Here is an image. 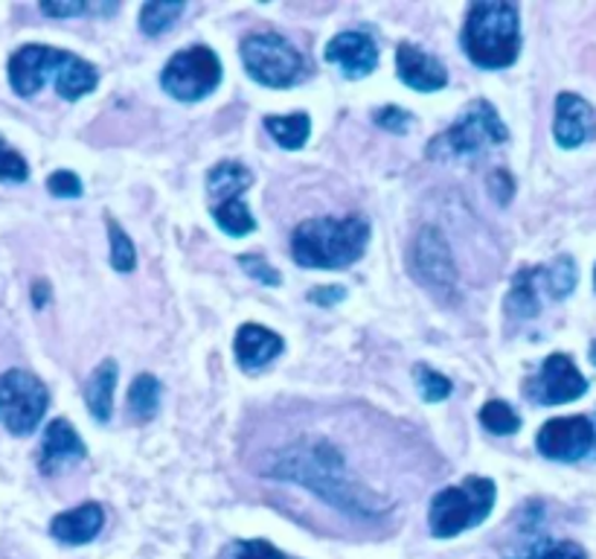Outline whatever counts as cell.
Returning a JSON list of instances; mask_svg holds the SVG:
<instances>
[{
  "label": "cell",
  "mask_w": 596,
  "mask_h": 559,
  "mask_svg": "<svg viewBox=\"0 0 596 559\" xmlns=\"http://www.w3.org/2000/svg\"><path fill=\"white\" fill-rule=\"evenodd\" d=\"M396 70L398 79H402L407 87L422 91V94H431V91H440V87L449 85L445 64H442L437 56H431V52H425L419 44L410 41L398 44Z\"/></svg>",
  "instance_id": "15"
},
{
  "label": "cell",
  "mask_w": 596,
  "mask_h": 559,
  "mask_svg": "<svg viewBox=\"0 0 596 559\" xmlns=\"http://www.w3.org/2000/svg\"><path fill=\"white\" fill-rule=\"evenodd\" d=\"M414 271L419 283L431 288L433 295L454 300V295H457V269H454L449 242L437 227H422L419 236H416Z\"/></svg>",
  "instance_id": "11"
},
{
  "label": "cell",
  "mask_w": 596,
  "mask_h": 559,
  "mask_svg": "<svg viewBox=\"0 0 596 559\" xmlns=\"http://www.w3.org/2000/svg\"><path fill=\"white\" fill-rule=\"evenodd\" d=\"M50 405L47 388L26 370H7L0 376V419L12 435H33Z\"/></svg>",
  "instance_id": "10"
},
{
  "label": "cell",
  "mask_w": 596,
  "mask_h": 559,
  "mask_svg": "<svg viewBox=\"0 0 596 559\" xmlns=\"http://www.w3.org/2000/svg\"><path fill=\"white\" fill-rule=\"evenodd\" d=\"M105 524V510L94 501L87 504H79L76 510H68V513H59L50 522L52 539L64 542V545H87L99 536Z\"/></svg>",
  "instance_id": "19"
},
{
  "label": "cell",
  "mask_w": 596,
  "mask_h": 559,
  "mask_svg": "<svg viewBox=\"0 0 596 559\" xmlns=\"http://www.w3.org/2000/svg\"><path fill=\"white\" fill-rule=\"evenodd\" d=\"M265 129L274 134L283 148H302L311 134L309 114H286V117H265Z\"/></svg>",
  "instance_id": "22"
},
{
  "label": "cell",
  "mask_w": 596,
  "mask_h": 559,
  "mask_svg": "<svg viewBox=\"0 0 596 559\" xmlns=\"http://www.w3.org/2000/svg\"><path fill=\"white\" fill-rule=\"evenodd\" d=\"M29 178V166L15 148L9 146L7 140L0 138V181L7 183H24Z\"/></svg>",
  "instance_id": "31"
},
{
  "label": "cell",
  "mask_w": 596,
  "mask_h": 559,
  "mask_svg": "<svg viewBox=\"0 0 596 559\" xmlns=\"http://www.w3.org/2000/svg\"><path fill=\"white\" fill-rule=\"evenodd\" d=\"M529 400L538 405H564V402L580 400L588 393V379L580 373V367L573 365L571 356L553 353L545 358V365L527 382Z\"/></svg>",
  "instance_id": "13"
},
{
  "label": "cell",
  "mask_w": 596,
  "mask_h": 559,
  "mask_svg": "<svg viewBox=\"0 0 596 559\" xmlns=\"http://www.w3.org/2000/svg\"><path fill=\"white\" fill-rule=\"evenodd\" d=\"M87 449L82 443V437L76 435V428L70 426L68 419H52L47 431H44L41 443V472H56L61 466H68L70 461H85Z\"/></svg>",
  "instance_id": "17"
},
{
  "label": "cell",
  "mask_w": 596,
  "mask_h": 559,
  "mask_svg": "<svg viewBox=\"0 0 596 559\" xmlns=\"http://www.w3.org/2000/svg\"><path fill=\"white\" fill-rule=\"evenodd\" d=\"M416 382H419V393L425 402H442L451 396V382L442 373L431 370L428 365H416L414 370Z\"/></svg>",
  "instance_id": "30"
},
{
  "label": "cell",
  "mask_w": 596,
  "mask_h": 559,
  "mask_svg": "<svg viewBox=\"0 0 596 559\" xmlns=\"http://www.w3.org/2000/svg\"><path fill=\"white\" fill-rule=\"evenodd\" d=\"M239 265H242V269L248 271L253 280L265 283V286H279V283H283V274H279L274 265H269V262H265V257H257V253H242V257H239Z\"/></svg>",
  "instance_id": "32"
},
{
  "label": "cell",
  "mask_w": 596,
  "mask_h": 559,
  "mask_svg": "<svg viewBox=\"0 0 596 559\" xmlns=\"http://www.w3.org/2000/svg\"><path fill=\"white\" fill-rule=\"evenodd\" d=\"M9 82L15 94L35 96L47 82L56 85L61 99L76 103L96 87V70L85 59L68 50H56L47 44H24L9 59Z\"/></svg>",
  "instance_id": "2"
},
{
  "label": "cell",
  "mask_w": 596,
  "mask_h": 559,
  "mask_svg": "<svg viewBox=\"0 0 596 559\" xmlns=\"http://www.w3.org/2000/svg\"><path fill=\"white\" fill-rule=\"evenodd\" d=\"M117 3H105V7H91V3H41V12L50 17H70V15H85V12H114Z\"/></svg>",
  "instance_id": "35"
},
{
  "label": "cell",
  "mask_w": 596,
  "mask_h": 559,
  "mask_svg": "<svg viewBox=\"0 0 596 559\" xmlns=\"http://www.w3.org/2000/svg\"><path fill=\"white\" fill-rule=\"evenodd\" d=\"M492 192L494 199H498V204H506V201L512 199V175L498 169V173L492 175Z\"/></svg>",
  "instance_id": "37"
},
{
  "label": "cell",
  "mask_w": 596,
  "mask_h": 559,
  "mask_svg": "<svg viewBox=\"0 0 596 559\" xmlns=\"http://www.w3.org/2000/svg\"><path fill=\"white\" fill-rule=\"evenodd\" d=\"M181 0H152L140 9V29L146 35H164L183 15Z\"/></svg>",
  "instance_id": "25"
},
{
  "label": "cell",
  "mask_w": 596,
  "mask_h": 559,
  "mask_svg": "<svg viewBox=\"0 0 596 559\" xmlns=\"http://www.w3.org/2000/svg\"><path fill=\"white\" fill-rule=\"evenodd\" d=\"M114 384H117V361L114 358H105L103 365L96 367L91 382L85 388V402L87 411L94 414L99 423L111 417L114 408Z\"/></svg>",
  "instance_id": "20"
},
{
  "label": "cell",
  "mask_w": 596,
  "mask_h": 559,
  "mask_svg": "<svg viewBox=\"0 0 596 559\" xmlns=\"http://www.w3.org/2000/svg\"><path fill=\"white\" fill-rule=\"evenodd\" d=\"M376 122L381 129L393 131V134H407L410 122H414V114H407L405 108H396V105H384L376 111Z\"/></svg>",
  "instance_id": "33"
},
{
  "label": "cell",
  "mask_w": 596,
  "mask_h": 559,
  "mask_svg": "<svg viewBox=\"0 0 596 559\" xmlns=\"http://www.w3.org/2000/svg\"><path fill=\"white\" fill-rule=\"evenodd\" d=\"M33 292H35V306H44L41 300L47 297V283H35Z\"/></svg>",
  "instance_id": "38"
},
{
  "label": "cell",
  "mask_w": 596,
  "mask_h": 559,
  "mask_svg": "<svg viewBox=\"0 0 596 559\" xmlns=\"http://www.w3.org/2000/svg\"><path fill=\"white\" fill-rule=\"evenodd\" d=\"M538 452L550 461L573 463L588 457L596 449V426L591 417H556L541 426L536 437Z\"/></svg>",
  "instance_id": "12"
},
{
  "label": "cell",
  "mask_w": 596,
  "mask_h": 559,
  "mask_svg": "<svg viewBox=\"0 0 596 559\" xmlns=\"http://www.w3.org/2000/svg\"><path fill=\"white\" fill-rule=\"evenodd\" d=\"M553 138L562 148H580L596 138V111L580 94L562 91L556 99Z\"/></svg>",
  "instance_id": "14"
},
{
  "label": "cell",
  "mask_w": 596,
  "mask_h": 559,
  "mask_svg": "<svg viewBox=\"0 0 596 559\" xmlns=\"http://www.w3.org/2000/svg\"><path fill=\"white\" fill-rule=\"evenodd\" d=\"M47 190L52 195H59V199H79L82 195V181L73 173H68V169H59V173H52L47 178Z\"/></svg>",
  "instance_id": "34"
},
{
  "label": "cell",
  "mask_w": 596,
  "mask_h": 559,
  "mask_svg": "<svg viewBox=\"0 0 596 559\" xmlns=\"http://www.w3.org/2000/svg\"><path fill=\"white\" fill-rule=\"evenodd\" d=\"M108 239H111V265L117 271H131L134 262H138V253H134V242L129 239V234L122 230L117 218L108 216Z\"/></svg>",
  "instance_id": "28"
},
{
  "label": "cell",
  "mask_w": 596,
  "mask_h": 559,
  "mask_svg": "<svg viewBox=\"0 0 596 559\" xmlns=\"http://www.w3.org/2000/svg\"><path fill=\"white\" fill-rule=\"evenodd\" d=\"M218 82H222V61L204 44L175 52L160 73V85L166 94L181 103H199L216 91Z\"/></svg>",
  "instance_id": "9"
},
{
  "label": "cell",
  "mask_w": 596,
  "mask_h": 559,
  "mask_svg": "<svg viewBox=\"0 0 596 559\" xmlns=\"http://www.w3.org/2000/svg\"><path fill=\"white\" fill-rule=\"evenodd\" d=\"M480 423H484L486 431H492V435H515L521 428V417L515 411L501 400L486 402L484 408H480Z\"/></svg>",
  "instance_id": "27"
},
{
  "label": "cell",
  "mask_w": 596,
  "mask_h": 559,
  "mask_svg": "<svg viewBox=\"0 0 596 559\" xmlns=\"http://www.w3.org/2000/svg\"><path fill=\"white\" fill-rule=\"evenodd\" d=\"M494 480L468 475L457 487L440 489L431 501L428 524L437 539H451L463 531H472L489 519L494 507Z\"/></svg>",
  "instance_id": "5"
},
{
  "label": "cell",
  "mask_w": 596,
  "mask_h": 559,
  "mask_svg": "<svg viewBox=\"0 0 596 559\" xmlns=\"http://www.w3.org/2000/svg\"><path fill=\"white\" fill-rule=\"evenodd\" d=\"M538 286L545 288L547 297L564 300L576 288V262L571 257H559L553 265H541L538 269Z\"/></svg>",
  "instance_id": "23"
},
{
  "label": "cell",
  "mask_w": 596,
  "mask_h": 559,
  "mask_svg": "<svg viewBox=\"0 0 596 559\" xmlns=\"http://www.w3.org/2000/svg\"><path fill=\"white\" fill-rule=\"evenodd\" d=\"M234 349L242 370H260L283 353V338L260 323H245L242 330L236 332Z\"/></svg>",
  "instance_id": "18"
},
{
  "label": "cell",
  "mask_w": 596,
  "mask_h": 559,
  "mask_svg": "<svg viewBox=\"0 0 596 559\" xmlns=\"http://www.w3.org/2000/svg\"><path fill=\"white\" fill-rule=\"evenodd\" d=\"M269 475L311 489L326 504L353 519H381L388 504L376 492L363 489L355 475L346 469L344 457L326 440H300L274 454Z\"/></svg>",
  "instance_id": "1"
},
{
  "label": "cell",
  "mask_w": 596,
  "mask_h": 559,
  "mask_svg": "<svg viewBox=\"0 0 596 559\" xmlns=\"http://www.w3.org/2000/svg\"><path fill=\"white\" fill-rule=\"evenodd\" d=\"M218 559H291L265 539H236L230 542Z\"/></svg>",
  "instance_id": "29"
},
{
  "label": "cell",
  "mask_w": 596,
  "mask_h": 559,
  "mask_svg": "<svg viewBox=\"0 0 596 559\" xmlns=\"http://www.w3.org/2000/svg\"><path fill=\"white\" fill-rule=\"evenodd\" d=\"M370 227L358 216L306 218L291 234V253L302 269H346L361 260Z\"/></svg>",
  "instance_id": "3"
},
{
  "label": "cell",
  "mask_w": 596,
  "mask_h": 559,
  "mask_svg": "<svg viewBox=\"0 0 596 559\" xmlns=\"http://www.w3.org/2000/svg\"><path fill=\"white\" fill-rule=\"evenodd\" d=\"M515 559H588L585 548L571 539H550V536H533Z\"/></svg>",
  "instance_id": "24"
},
{
  "label": "cell",
  "mask_w": 596,
  "mask_h": 559,
  "mask_svg": "<svg viewBox=\"0 0 596 559\" xmlns=\"http://www.w3.org/2000/svg\"><path fill=\"white\" fill-rule=\"evenodd\" d=\"M242 61L260 85L295 87L306 79V59L277 33H253L242 41Z\"/></svg>",
  "instance_id": "7"
},
{
  "label": "cell",
  "mask_w": 596,
  "mask_h": 559,
  "mask_svg": "<svg viewBox=\"0 0 596 559\" xmlns=\"http://www.w3.org/2000/svg\"><path fill=\"white\" fill-rule=\"evenodd\" d=\"M463 50L477 68L501 70L518 59V9L503 0H480L468 9L463 24Z\"/></svg>",
  "instance_id": "4"
},
{
  "label": "cell",
  "mask_w": 596,
  "mask_h": 559,
  "mask_svg": "<svg viewBox=\"0 0 596 559\" xmlns=\"http://www.w3.org/2000/svg\"><path fill=\"white\" fill-rule=\"evenodd\" d=\"M594 280H596V274H594Z\"/></svg>",
  "instance_id": "39"
},
{
  "label": "cell",
  "mask_w": 596,
  "mask_h": 559,
  "mask_svg": "<svg viewBox=\"0 0 596 559\" xmlns=\"http://www.w3.org/2000/svg\"><path fill=\"white\" fill-rule=\"evenodd\" d=\"M510 140V131L501 122L492 103L475 99L460 120L445 129L440 138L428 143V157L431 160H457V157H472L486 152L489 146H501Z\"/></svg>",
  "instance_id": "6"
},
{
  "label": "cell",
  "mask_w": 596,
  "mask_h": 559,
  "mask_svg": "<svg viewBox=\"0 0 596 559\" xmlns=\"http://www.w3.org/2000/svg\"><path fill=\"white\" fill-rule=\"evenodd\" d=\"M326 61L337 64L346 79H363L379 64V47L370 35L341 33L326 44Z\"/></svg>",
  "instance_id": "16"
},
{
  "label": "cell",
  "mask_w": 596,
  "mask_h": 559,
  "mask_svg": "<svg viewBox=\"0 0 596 559\" xmlns=\"http://www.w3.org/2000/svg\"><path fill=\"white\" fill-rule=\"evenodd\" d=\"M538 269H524L512 280L510 295H506V309L515 318H536L541 312V297H538Z\"/></svg>",
  "instance_id": "21"
},
{
  "label": "cell",
  "mask_w": 596,
  "mask_h": 559,
  "mask_svg": "<svg viewBox=\"0 0 596 559\" xmlns=\"http://www.w3.org/2000/svg\"><path fill=\"white\" fill-rule=\"evenodd\" d=\"M253 183V175L239 160H225L207 175L210 213L216 225L230 236H248L257 230V218L242 201L245 190Z\"/></svg>",
  "instance_id": "8"
},
{
  "label": "cell",
  "mask_w": 596,
  "mask_h": 559,
  "mask_svg": "<svg viewBox=\"0 0 596 559\" xmlns=\"http://www.w3.org/2000/svg\"><path fill=\"white\" fill-rule=\"evenodd\" d=\"M346 297V288L341 286H320V288H311L309 292V300L318 306H335L341 304Z\"/></svg>",
  "instance_id": "36"
},
{
  "label": "cell",
  "mask_w": 596,
  "mask_h": 559,
  "mask_svg": "<svg viewBox=\"0 0 596 559\" xmlns=\"http://www.w3.org/2000/svg\"><path fill=\"white\" fill-rule=\"evenodd\" d=\"M129 405L138 417L148 419L160 405V382L152 373H140L129 391Z\"/></svg>",
  "instance_id": "26"
}]
</instances>
